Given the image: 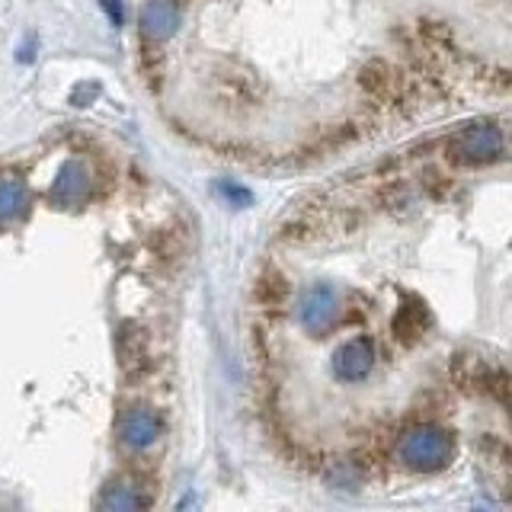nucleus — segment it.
<instances>
[{"instance_id": "423d86ee", "label": "nucleus", "mask_w": 512, "mask_h": 512, "mask_svg": "<svg viewBox=\"0 0 512 512\" xmlns=\"http://www.w3.org/2000/svg\"><path fill=\"white\" fill-rule=\"evenodd\" d=\"M90 189H93L90 170L80 164V160H68L52 183V202L61 208H77L90 199Z\"/></svg>"}, {"instance_id": "39448f33", "label": "nucleus", "mask_w": 512, "mask_h": 512, "mask_svg": "<svg viewBox=\"0 0 512 512\" xmlns=\"http://www.w3.org/2000/svg\"><path fill=\"white\" fill-rule=\"evenodd\" d=\"M160 436H164V423L160 416L148 407H132L128 413H122L119 420V442L132 452H144L151 448Z\"/></svg>"}, {"instance_id": "f03ea898", "label": "nucleus", "mask_w": 512, "mask_h": 512, "mask_svg": "<svg viewBox=\"0 0 512 512\" xmlns=\"http://www.w3.org/2000/svg\"><path fill=\"white\" fill-rule=\"evenodd\" d=\"M448 154H452L458 164L464 167H480V164H493V160L503 157V132L493 122H480L458 132L448 144Z\"/></svg>"}, {"instance_id": "0eeeda50", "label": "nucleus", "mask_w": 512, "mask_h": 512, "mask_svg": "<svg viewBox=\"0 0 512 512\" xmlns=\"http://www.w3.org/2000/svg\"><path fill=\"white\" fill-rule=\"evenodd\" d=\"M138 26L144 42H167L180 29V10H176L173 0H148L138 13Z\"/></svg>"}, {"instance_id": "7ed1b4c3", "label": "nucleus", "mask_w": 512, "mask_h": 512, "mask_svg": "<svg viewBox=\"0 0 512 512\" xmlns=\"http://www.w3.org/2000/svg\"><path fill=\"white\" fill-rule=\"evenodd\" d=\"M336 314H340V292H336L330 282H314L311 288L301 292L298 320L308 333L324 336L336 324Z\"/></svg>"}, {"instance_id": "9b49d317", "label": "nucleus", "mask_w": 512, "mask_h": 512, "mask_svg": "<svg viewBox=\"0 0 512 512\" xmlns=\"http://www.w3.org/2000/svg\"><path fill=\"white\" fill-rule=\"evenodd\" d=\"M119 356H122V365L128 375H135V368L144 365V356H148V349H144V333L138 327H122L119 333Z\"/></svg>"}, {"instance_id": "ddd939ff", "label": "nucleus", "mask_w": 512, "mask_h": 512, "mask_svg": "<svg viewBox=\"0 0 512 512\" xmlns=\"http://www.w3.org/2000/svg\"><path fill=\"white\" fill-rule=\"evenodd\" d=\"M256 295H260V301L266 304V308H279V304L285 301V279H263L260 285H256Z\"/></svg>"}, {"instance_id": "1a4fd4ad", "label": "nucleus", "mask_w": 512, "mask_h": 512, "mask_svg": "<svg viewBox=\"0 0 512 512\" xmlns=\"http://www.w3.org/2000/svg\"><path fill=\"white\" fill-rule=\"evenodd\" d=\"M429 324H432V317L426 311V304H420V301H404L394 314V333H397V340H404V343L420 340V336L429 330Z\"/></svg>"}, {"instance_id": "6e6552de", "label": "nucleus", "mask_w": 512, "mask_h": 512, "mask_svg": "<svg viewBox=\"0 0 512 512\" xmlns=\"http://www.w3.org/2000/svg\"><path fill=\"white\" fill-rule=\"evenodd\" d=\"M100 503L103 509H109V512H132V509H144L148 506V496L141 493V487L135 484V480H128V477H122V480H112V484L100 493Z\"/></svg>"}, {"instance_id": "2eb2a0df", "label": "nucleus", "mask_w": 512, "mask_h": 512, "mask_svg": "<svg viewBox=\"0 0 512 512\" xmlns=\"http://www.w3.org/2000/svg\"><path fill=\"white\" fill-rule=\"evenodd\" d=\"M100 7L109 13L112 26H122L125 23V13H122V0H100Z\"/></svg>"}, {"instance_id": "f8f14e48", "label": "nucleus", "mask_w": 512, "mask_h": 512, "mask_svg": "<svg viewBox=\"0 0 512 512\" xmlns=\"http://www.w3.org/2000/svg\"><path fill=\"white\" fill-rule=\"evenodd\" d=\"M359 84L372 93V96H381V93H388L394 87V77H391V68L384 61H372L368 68L362 71L359 77Z\"/></svg>"}, {"instance_id": "4468645a", "label": "nucleus", "mask_w": 512, "mask_h": 512, "mask_svg": "<svg viewBox=\"0 0 512 512\" xmlns=\"http://www.w3.org/2000/svg\"><path fill=\"white\" fill-rule=\"evenodd\" d=\"M218 192H221V196L228 199V202L240 205V208H244V205H250V202H253V196H250V192H247L244 186H234V183H218Z\"/></svg>"}, {"instance_id": "f257e3e1", "label": "nucleus", "mask_w": 512, "mask_h": 512, "mask_svg": "<svg viewBox=\"0 0 512 512\" xmlns=\"http://www.w3.org/2000/svg\"><path fill=\"white\" fill-rule=\"evenodd\" d=\"M397 458L404 461L410 471H420V474L442 471L455 458V439L432 423L410 426L407 432H400V439H397Z\"/></svg>"}, {"instance_id": "9d476101", "label": "nucleus", "mask_w": 512, "mask_h": 512, "mask_svg": "<svg viewBox=\"0 0 512 512\" xmlns=\"http://www.w3.org/2000/svg\"><path fill=\"white\" fill-rule=\"evenodd\" d=\"M26 186L16 176H0V224H13L26 215Z\"/></svg>"}, {"instance_id": "20e7f679", "label": "nucleus", "mask_w": 512, "mask_h": 512, "mask_svg": "<svg viewBox=\"0 0 512 512\" xmlns=\"http://www.w3.org/2000/svg\"><path fill=\"white\" fill-rule=\"evenodd\" d=\"M375 343L368 340V336H352V340H346L340 349L333 352L330 359V372L336 381L343 384H352V381H362L372 375L375 368Z\"/></svg>"}]
</instances>
